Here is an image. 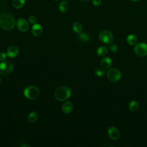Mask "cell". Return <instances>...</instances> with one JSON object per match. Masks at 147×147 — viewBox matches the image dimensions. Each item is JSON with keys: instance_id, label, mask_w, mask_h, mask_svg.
Here are the masks:
<instances>
[{"instance_id": "cell-1", "label": "cell", "mask_w": 147, "mask_h": 147, "mask_svg": "<svg viewBox=\"0 0 147 147\" xmlns=\"http://www.w3.org/2000/svg\"><path fill=\"white\" fill-rule=\"evenodd\" d=\"M16 24V20L12 15L6 13L0 15V27L2 29L10 30L14 28Z\"/></svg>"}, {"instance_id": "cell-2", "label": "cell", "mask_w": 147, "mask_h": 147, "mask_svg": "<svg viewBox=\"0 0 147 147\" xmlns=\"http://www.w3.org/2000/svg\"><path fill=\"white\" fill-rule=\"evenodd\" d=\"M72 94L71 88L67 86H60L56 88L55 91V98L60 101L63 102L68 99Z\"/></svg>"}, {"instance_id": "cell-3", "label": "cell", "mask_w": 147, "mask_h": 147, "mask_svg": "<svg viewBox=\"0 0 147 147\" xmlns=\"http://www.w3.org/2000/svg\"><path fill=\"white\" fill-rule=\"evenodd\" d=\"M40 90L36 86H30L26 87L24 90V96L29 100H34L38 97Z\"/></svg>"}, {"instance_id": "cell-4", "label": "cell", "mask_w": 147, "mask_h": 147, "mask_svg": "<svg viewBox=\"0 0 147 147\" xmlns=\"http://www.w3.org/2000/svg\"><path fill=\"white\" fill-rule=\"evenodd\" d=\"M106 75L108 79L113 82L119 81L122 76L121 71L116 68H112L109 69Z\"/></svg>"}, {"instance_id": "cell-5", "label": "cell", "mask_w": 147, "mask_h": 147, "mask_svg": "<svg viewBox=\"0 0 147 147\" xmlns=\"http://www.w3.org/2000/svg\"><path fill=\"white\" fill-rule=\"evenodd\" d=\"M14 68L13 64L10 61H3L0 63V74L7 75L10 74Z\"/></svg>"}, {"instance_id": "cell-6", "label": "cell", "mask_w": 147, "mask_h": 147, "mask_svg": "<svg viewBox=\"0 0 147 147\" xmlns=\"http://www.w3.org/2000/svg\"><path fill=\"white\" fill-rule=\"evenodd\" d=\"M99 40L106 44H111L114 40V37L112 33L108 30H102L99 34Z\"/></svg>"}, {"instance_id": "cell-7", "label": "cell", "mask_w": 147, "mask_h": 147, "mask_svg": "<svg viewBox=\"0 0 147 147\" xmlns=\"http://www.w3.org/2000/svg\"><path fill=\"white\" fill-rule=\"evenodd\" d=\"M135 53L140 57H144L147 55V44L145 42H138L134 47Z\"/></svg>"}, {"instance_id": "cell-8", "label": "cell", "mask_w": 147, "mask_h": 147, "mask_svg": "<svg viewBox=\"0 0 147 147\" xmlns=\"http://www.w3.org/2000/svg\"><path fill=\"white\" fill-rule=\"evenodd\" d=\"M16 26L18 29L22 32H27L29 28V22L23 18H20L17 21Z\"/></svg>"}, {"instance_id": "cell-9", "label": "cell", "mask_w": 147, "mask_h": 147, "mask_svg": "<svg viewBox=\"0 0 147 147\" xmlns=\"http://www.w3.org/2000/svg\"><path fill=\"white\" fill-rule=\"evenodd\" d=\"M107 134L110 138L113 140H117L119 138L120 133L118 129L114 126H110L107 130Z\"/></svg>"}, {"instance_id": "cell-10", "label": "cell", "mask_w": 147, "mask_h": 147, "mask_svg": "<svg viewBox=\"0 0 147 147\" xmlns=\"http://www.w3.org/2000/svg\"><path fill=\"white\" fill-rule=\"evenodd\" d=\"M20 51L18 47L16 45H11L10 46L7 51H6V55L10 58H14L18 56L19 54Z\"/></svg>"}, {"instance_id": "cell-11", "label": "cell", "mask_w": 147, "mask_h": 147, "mask_svg": "<svg viewBox=\"0 0 147 147\" xmlns=\"http://www.w3.org/2000/svg\"><path fill=\"white\" fill-rule=\"evenodd\" d=\"M42 30L43 29H42V26L40 24L36 23L33 24L31 29V32L34 36L38 37L42 34Z\"/></svg>"}, {"instance_id": "cell-12", "label": "cell", "mask_w": 147, "mask_h": 147, "mask_svg": "<svg viewBox=\"0 0 147 147\" xmlns=\"http://www.w3.org/2000/svg\"><path fill=\"white\" fill-rule=\"evenodd\" d=\"M74 109V106L72 102L69 101L65 102L61 107L62 111L65 114H69L71 113Z\"/></svg>"}, {"instance_id": "cell-13", "label": "cell", "mask_w": 147, "mask_h": 147, "mask_svg": "<svg viewBox=\"0 0 147 147\" xmlns=\"http://www.w3.org/2000/svg\"><path fill=\"white\" fill-rule=\"evenodd\" d=\"M112 64L111 59L109 57H104L100 61V65L104 69L109 68Z\"/></svg>"}, {"instance_id": "cell-14", "label": "cell", "mask_w": 147, "mask_h": 147, "mask_svg": "<svg viewBox=\"0 0 147 147\" xmlns=\"http://www.w3.org/2000/svg\"><path fill=\"white\" fill-rule=\"evenodd\" d=\"M137 41H138V38L137 36L133 34H130L128 35L126 38L127 42L130 45H133L136 44L137 42Z\"/></svg>"}, {"instance_id": "cell-15", "label": "cell", "mask_w": 147, "mask_h": 147, "mask_svg": "<svg viewBox=\"0 0 147 147\" xmlns=\"http://www.w3.org/2000/svg\"><path fill=\"white\" fill-rule=\"evenodd\" d=\"M108 51V49L106 46H100L96 50V53L99 56H105Z\"/></svg>"}, {"instance_id": "cell-16", "label": "cell", "mask_w": 147, "mask_h": 147, "mask_svg": "<svg viewBox=\"0 0 147 147\" xmlns=\"http://www.w3.org/2000/svg\"><path fill=\"white\" fill-rule=\"evenodd\" d=\"M129 108L131 112H136L139 108V104L136 100H132L129 105Z\"/></svg>"}, {"instance_id": "cell-17", "label": "cell", "mask_w": 147, "mask_h": 147, "mask_svg": "<svg viewBox=\"0 0 147 147\" xmlns=\"http://www.w3.org/2000/svg\"><path fill=\"white\" fill-rule=\"evenodd\" d=\"M25 3V0H13L12 5L16 9H20L22 7Z\"/></svg>"}, {"instance_id": "cell-18", "label": "cell", "mask_w": 147, "mask_h": 147, "mask_svg": "<svg viewBox=\"0 0 147 147\" xmlns=\"http://www.w3.org/2000/svg\"><path fill=\"white\" fill-rule=\"evenodd\" d=\"M68 4L66 1H61L59 5V9L61 13H65L68 9Z\"/></svg>"}, {"instance_id": "cell-19", "label": "cell", "mask_w": 147, "mask_h": 147, "mask_svg": "<svg viewBox=\"0 0 147 147\" xmlns=\"http://www.w3.org/2000/svg\"><path fill=\"white\" fill-rule=\"evenodd\" d=\"M37 118H38V115L37 113L35 111H32L30 113L28 117V121L30 123L35 122L37 120Z\"/></svg>"}, {"instance_id": "cell-20", "label": "cell", "mask_w": 147, "mask_h": 147, "mask_svg": "<svg viewBox=\"0 0 147 147\" xmlns=\"http://www.w3.org/2000/svg\"><path fill=\"white\" fill-rule=\"evenodd\" d=\"M82 25L80 22H76L72 25V29L74 32L76 33H80L82 31Z\"/></svg>"}, {"instance_id": "cell-21", "label": "cell", "mask_w": 147, "mask_h": 147, "mask_svg": "<svg viewBox=\"0 0 147 147\" xmlns=\"http://www.w3.org/2000/svg\"><path fill=\"white\" fill-rule=\"evenodd\" d=\"M79 39L82 42H87L90 39L89 35L86 33H80L79 34Z\"/></svg>"}, {"instance_id": "cell-22", "label": "cell", "mask_w": 147, "mask_h": 147, "mask_svg": "<svg viewBox=\"0 0 147 147\" xmlns=\"http://www.w3.org/2000/svg\"><path fill=\"white\" fill-rule=\"evenodd\" d=\"M95 74L96 76H102L105 75V69L104 68H103L102 67L100 68V67H99V68H97L95 71Z\"/></svg>"}, {"instance_id": "cell-23", "label": "cell", "mask_w": 147, "mask_h": 147, "mask_svg": "<svg viewBox=\"0 0 147 147\" xmlns=\"http://www.w3.org/2000/svg\"><path fill=\"white\" fill-rule=\"evenodd\" d=\"M109 49L112 52L116 53L118 51V47L116 44H111L109 46Z\"/></svg>"}, {"instance_id": "cell-24", "label": "cell", "mask_w": 147, "mask_h": 147, "mask_svg": "<svg viewBox=\"0 0 147 147\" xmlns=\"http://www.w3.org/2000/svg\"><path fill=\"white\" fill-rule=\"evenodd\" d=\"M29 22L31 24H34L37 22V18L34 16H30L28 18Z\"/></svg>"}, {"instance_id": "cell-25", "label": "cell", "mask_w": 147, "mask_h": 147, "mask_svg": "<svg viewBox=\"0 0 147 147\" xmlns=\"http://www.w3.org/2000/svg\"><path fill=\"white\" fill-rule=\"evenodd\" d=\"M6 57H7L6 53H5L3 52H0V61H5Z\"/></svg>"}, {"instance_id": "cell-26", "label": "cell", "mask_w": 147, "mask_h": 147, "mask_svg": "<svg viewBox=\"0 0 147 147\" xmlns=\"http://www.w3.org/2000/svg\"><path fill=\"white\" fill-rule=\"evenodd\" d=\"M92 4L95 6H98L102 3V0H92Z\"/></svg>"}, {"instance_id": "cell-27", "label": "cell", "mask_w": 147, "mask_h": 147, "mask_svg": "<svg viewBox=\"0 0 147 147\" xmlns=\"http://www.w3.org/2000/svg\"><path fill=\"white\" fill-rule=\"evenodd\" d=\"M22 147H24V146H29H29H30L29 145H22Z\"/></svg>"}, {"instance_id": "cell-28", "label": "cell", "mask_w": 147, "mask_h": 147, "mask_svg": "<svg viewBox=\"0 0 147 147\" xmlns=\"http://www.w3.org/2000/svg\"><path fill=\"white\" fill-rule=\"evenodd\" d=\"M131 1H133V2H138V1H140V0H131Z\"/></svg>"}, {"instance_id": "cell-29", "label": "cell", "mask_w": 147, "mask_h": 147, "mask_svg": "<svg viewBox=\"0 0 147 147\" xmlns=\"http://www.w3.org/2000/svg\"><path fill=\"white\" fill-rule=\"evenodd\" d=\"M80 1H82V2H86V1H88L89 0H80Z\"/></svg>"}, {"instance_id": "cell-30", "label": "cell", "mask_w": 147, "mask_h": 147, "mask_svg": "<svg viewBox=\"0 0 147 147\" xmlns=\"http://www.w3.org/2000/svg\"><path fill=\"white\" fill-rule=\"evenodd\" d=\"M1 76H0V83H1Z\"/></svg>"}]
</instances>
